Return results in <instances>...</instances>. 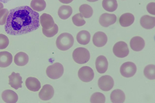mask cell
I'll return each instance as SVG.
<instances>
[{"instance_id": "6da1fadb", "label": "cell", "mask_w": 155, "mask_h": 103, "mask_svg": "<svg viewBox=\"0 0 155 103\" xmlns=\"http://www.w3.org/2000/svg\"><path fill=\"white\" fill-rule=\"evenodd\" d=\"M40 26L39 14L28 6L11 9L5 26L8 34L19 35L37 29Z\"/></svg>"}, {"instance_id": "7a4b0ae2", "label": "cell", "mask_w": 155, "mask_h": 103, "mask_svg": "<svg viewBox=\"0 0 155 103\" xmlns=\"http://www.w3.org/2000/svg\"><path fill=\"white\" fill-rule=\"evenodd\" d=\"M74 43V39L72 35L68 33H64L58 37L56 43L59 49L66 51L73 46Z\"/></svg>"}, {"instance_id": "3957f363", "label": "cell", "mask_w": 155, "mask_h": 103, "mask_svg": "<svg viewBox=\"0 0 155 103\" xmlns=\"http://www.w3.org/2000/svg\"><path fill=\"white\" fill-rule=\"evenodd\" d=\"M72 57L74 61L79 64L87 63L89 60L90 54L88 50L83 47L75 49L72 53Z\"/></svg>"}, {"instance_id": "277c9868", "label": "cell", "mask_w": 155, "mask_h": 103, "mask_svg": "<svg viewBox=\"0 0 155 103\" xmlns=\"http://www.w3.org/2000/svg\"><path fill=\"white\" fill-rule=\"evenodd\" d=\"M64 73L63 65L59 63H56L48 66L46 70L47 76L52 79H57L61 77Z\"/></svg>"}, {"instance_id": "5b68a950", "label": "cell", "mask_w": 155, "mask_h": 103, "mask_svg": "<svg viewBox=\"0 0 155 103\" xmlns=\"http://www.w3.org/2000/svg\"><path fill=\"white\" fill-rule=\"evenodd\" d=\"M113 51L116 56L121 58L126 57L129 53L127 44L123 41H120L116 43L113 47Z\"/></svg>"}, {"instance_id": "8992f818", "label": "cell", "mask_w": 155, "mask_h": 103, "mask_svg": "<svg viewBox=\"0 0 155 103\" xmlns=\"http://www.w3.org/2000/svg\"><path fill=\"white\" fill-rule=\"evenodd\" d=\"M137 67L133 63L128 61L123 63L121 66L120 72L124 77L129 78L133 76L137 71Z\"/></svg>"}, {"instance_id": "52a82bcc", "label": "cell", "mask_w": 155, "mask_h": 103, "mask_svg": "<svg viewBox=\"0 0 155 103\" xmlns=\"http://www.w3.org/2000/svg\"><path fill=\"white\" fill-rule=\"evenodd\" d=\"M78 76L80 80L84 82H88L94 78V73L93 70L88 66H84L78 71Z\"/></svg>"}, {"instance_id": "ba28073f", "label": "cell", "mask_w": 155, "mask_h": 103, "mask_svg": "<svg viewBox=\"0 0 155 103\" xmlns=\"http://www.w3.org/2000/svg\"><path fill=\"white\" fill-rule=\"evenodd\" d=\"M98 85L101 90L104 91H108L113 87L114 81L113 78L110 76H103L99 79Z\"/></svg>"}, {"instance_id": "9c48e42d", "label": "cell", "mask_w": 155, "mask_h": 103, "mask_svg": "<svg viewBox=\"0 0 155 103\" xmlns=\"http://www.w3.org/2000/svg\"><path fill=\"white\" fill-rule=\"evenodd\" d=\"M54 93L53 87L50 85L45 84L43 86L39 92V98L43 101H47L51 99Z\"/></svg>"}, {"instance_id": "30bf717a", "label": "cell", "mask_w": 155, "mask_h": 103, "mask_svg": "<svg viewBox=\"0 0 155 103\" xmlns=\"http://www.w3.org/2000/svg\"><path fill=\"white\" fill-rule=\"evenodd\" d=\"M116 20L117 17L115 14L104 13L100 16L99 22L103 27H107L114 24Z\"/></svg>"}, {"instance_id": "8fae6325", "label": "cell", "mask_w": 155, "mask_h": 103, "mask_svg": "<svg viewBox=\"0 0 155 103\" xmlns=\"http://www.w3.org/2000/svg\"><path fill=\"white\" fill-rule=\"evenodd\" d=\"M8 84L16 90L22 87V78L19 73H15L13 72L8 76Z\"/></svg>"}, {"instance_id": "7c38bea8", "label": "cell", "mask_w": 155, "mask_h": 103, "mask_svg": "<svg viewBox=\"0 0 155 103\" xmlns=\"http://www.w3.org/2000/svg\"><path fill=\"white\" fill-rule=\"evenodd\" d=\"M92 40L95 46L98 47H101L106 44L107 38L105 33L101 31H98L94 34Z\"/></svg>"}, {"instance_id": "4fadbf2b", "label": "cell", "mask_w": 155, "mask_h": 103, "mask_svg": "<svg viewBox=\"0 0 155 103\" xmlns=\"http://www.w3.org/2000/svg\"><path fill=\"white\" fill-rule=\"evenodd\" d=\"M95 66L98 72L100 73H105L108 66V62L106 58L103 55L98 56L96 60Z\"/></svg>"}, {"instance_id": "5bb4252c", "label": "cell", "mask_w": 155, "mask_h": 103, "mask_svg": "<svg viewBox=\"0 0 155 103\" xmlns=\"http://www.w3.org/2000/svg\"><path fill=\"white\" fill-rule=\"evenodd\" d=\"M40 22L42 28L45 30L51 29L55 24L52 16L49 14L45 13L40 16Z\"/></svg>"}, {"instance_id": "9a60e30c", "label": "cell", "mask_w": 155, "mask_h": 103, "mask_svg": "<svg viewBox=\"0 0 155 103\" xmlns=\"http://www.w3.org/2000/svg\"><path fill=\"white\" fill-rule=\"evenodd\" d=\"M2 97L3 101L6 103H15L18 99L17 93L14 91L10 90H6L2 94Z\"/></svg>"}, {"instance_id": "2e32d148", "label": "cell", "mask_w": 155, "mask_h": 103, "mask_svg": "<svg viewBox=\"0 0 155 103\" xmlns=\"http://www.w3.org/2000/svg\"><path fill=\"white\" fill-rule=\"evenodd\" d=\"M130 46L134 51H139L141 50L144 47L145 43L144 40L139 36H135L130 40Z\"/></svg>"}, {"instance_id": "e0dca14e", "label": "cell", "mask_w": 155, "mask_h": 103, "mask_svg": "<svg viewBox=\"0 0 155 103\" xmlns=\"http://www.w3.org/2000/svg\"><path fill=\"white\" fill-rule=\"evenodd\" d=\"M25 83L27 89L32 91H38L41 88L40 81L35 77H30L28 78L25 81Z\"/></svg>"}, {"instance_id": "ac0fdd59", "label": "cell", "mask_w": 155, "mask_h": 103, "mask_svg": "<svg viewBox=\"0 0 155 103\" xmlns=\"http://www.w3.org/2000/svg\"><path fill=\"white\" fill-rule=\"evenodd\" d=\"M110 98L112 103H122L125 101V96L122 90L120 89H116L111 92Z\"/></svg>"}, {"instance_id": "d6986e66", "label": "cell", "mask_w": 155, "mask_h": 103, "mask_svg": "<svg viewBox=\"0 0 155 103\" xmlns=\"http://www.w3.org/2000/svg\"><path fill=\"white\" fill-rule=\"evenodd\" d=\"M12 61V56L10 53L6 51L0 52V67L5 68L9 66Z\"/></svg>"}, {"instance_id": "ffe728a7", "label": "cell", "mask_w": 155, "mask_h": 103, "mask_svg": "<svg viewBox=\"0 0 155 103\" xmlns=\"http://www.w3.org/2000/svg\"><path fill=\"white\" fill-rule=\"evenodd\" d=\"M140 22L141 26L144 28L147 29H151L155 26V17L144 15L141 18Z\"/></svg>"}, {"instance_id": "44dd1931", "label": "cell", "mask_w": 155, "mask_h": 103, "mask_svg": "<svg viewBox=\"0 0 155 103\" xmlns=\"http://www.w3.org/2000/svg\"><path fill=\"white\" fill-rule=\"evenodd\" d=\"M134 20V15L130 13H127L121 15L119 19V22L122 26L127 27L131 25Z\"/></svg>"}, {"instance_id": "7402d4cb", "label": "cell", "mask_w": 155, "mask_h": 103, "mask_svg": "<svg viewBox=\"0 0 155 103\" xmlns=\"http://www.w3.org/2000/svg\"><path fill=\"white\" fill-rule=\"evenodd\" d=\"M28 56L25 53L20 52L15 56L14 62L17 66H23L26 65L28 61Z\"/></svg>"}, {"instance_id": "603a6c76", "label": "cell", "mask_w": 155, "mask_h": 103, "mask_svg": "<svg viewBox=\"0 0 155 103\" xmlns=\"http://www.w3.org/2000/svg\"><path fill=\"white\" fill-rule=\"evenodd\" d=\"M91 35L88 31L86 30H82L77 34L76 39L78 42L80 44L85 45L89 42Z\"/></svg>"}, {"instance_id": "cb8c5ba5", "label": "cell", "mask_w": 155, "mask_h": 103, "mask_svg": "<svg viewBox=\"0 0 155 103\" xmlns=\"http://www.w3.org/2000/svg\"><path fill=\"white\" fill-rule=\"evenodd\" d=\"M72 11V8L70 6L63 5L59 8L58 11V14L60 18L65 20L71 16Z\"/></svg>"}, {"instance_id": "d4e9b609", "label": "cell", "mask_w": 155, "mask_h": 103, "mask_svg": "<svg viewBox=\"0 0 155 103\" xmlns=\"http://www.w3.org/2000/svg\"><path fill=\"white\" fill-rule=\"evenodd\" d=\"M102 5L105 10L110 12L116 10L118 6L116 0H103Z\"/></svg>"}, {"instance_id": "484cf974", "label": "cell", "mask_w": 155, "mask_h": 103, "mask_svg": "<svg viewBox=\"0 0 155 103\" xmlns=\"http://www.w3.org/2000/svg\"><path fill=\"white\" fill-rule=\"evenodd\" d=\"M30 6L34 11H41L45 9L46 3L44 0H32Z\"/></svg>"}, {"instance_id": "4316f807", "label": "cell", "mask_w": 155, "mask_h": 103, "mask_svg": "<svg viewBox=\"0 0 155 103\" xmlns=\"http://www.w3.org/2000/svg\"><path fill=\"white\" fill-rule=\"evenodd\" d=\"M79 11L82 16L85 18L91 17L93 12L92 7L87 4H84L81 5L79 8Z\"/></svg>"}, {"instance_id": "83f0119b", "label": "cell", "mask_w": 155, "mask_h": 103, "mask_svg": "<svg viewBox=\"0 0 155 103\" xmlns=\"http://www.w3.org/2000/svg\"><path fill=\"white\" fill-rule=\"evenodd\" d=\"M155 66L153 64H149L147 66L144 68L143 71L145 76L150 80H153L155 79Z\"/></svg>"}, {"instance_id": "f1b7e54d", "label": "cell", "mask_w": 155, "mask_h": 103, "mask_svg": "<svg viewBox=\"0 0 155 103\" xmlns=\"http://www.w3.org/2000/svg\"><path fill=\"white\" fill-rule=\"evenodd\" d=\"M105 101V97L104 95L100 92L93 93L90 98V102L92 103H104Z\"/></svg>"}, {"instance_id": "f546056e", "label": "cell", "mask_w": 155, "mask_h": 103, "mask_svg": "<svg viewBox=\"0 0 155 103\" xmlns=\"http://www.w3.org/2000/svg\"><path fill=\"white\" fill-rule=\"evenodd\" d=\"M72 21L73 24L78 27L84 25L86 23L85 21L83 18V16L81 13H77L72 17Z\"/></svg>"}, {"instance_id": "4dcf8cb0", "label": "cell", "mask_w": 155, "mask_h": 103, "mask_svg": "<svg viewBox=\"0 0 155 103\" xmlns=\"http://www.w3.org/2000/svg\"><path fill=\"white\" fill-rule=\"evenodd\" d=\"M58 27L55 24H54L53 27L51 29L45 30L43 28H42L43 34L48 37H51L54 36L58 33Z\"/></svg>"}, {"instance_id": "1f68e13d", "label": "cell", "mask_w": 155, "mask_h": 103, "mask_svg": "<svg viewBox=\"0 0 155 103\" xmlns=\"http://www.w3.org/2000/svg\"><path fill=\"white\" fill-rule=\"evenodd\" d=\"M9 13L8 10L6 8H3L0 10V25L5 24Z\"/></svg>"}, {"instance_id": "d6a6232c", "label": "cell", "mask_w": 155, "mask_h": 103, "mask_svg": "<svg viewBox=\"0 0 155 103\" xmlns=\"http://www.w3.org/2000/svg\"><path fill=\"white\" fill-rule=\"evenodd\" d=\"M9 43V40L8 37L5 35L0 34V49L6 48Z\"/></svg>"}, {"instance_id": "836d02e7", "label": "cell", "mask_w": 155, "mask_h": 103, "mask_svg": "<svg viewBox=\"0 0 155 103\" xmlns=\"http://www.w3.org/2000/svg\"><path fill=\"white\" fill-rule=\"evenodd\" d=\"M147 9L149 13L154 15L155 13V3L151 2L148 4L147 6Z\"/></svg>"}, {"instance_id": "e575fe53", "label": "cell", "mask_w": 155, "mask_h": 103, "mask_svg": "<svg viewBox=\"0 0 155 103\" xmlns=\"http://www.w3.org/2000/svg\"><path fill=\"white\" fill-rule=\"evenodd\" d=\"M73 0H59L61 3L64 4H69L71 3Z\"/></svg>"}, {"instance_id": "d590c367", "label": "cell", "mask_w": 155, "mask_h": 103, "mask_svg": "<svg viewBox=\"0 0 155 103\" xmlns=\"http://www.w3.org/2000/svg\"><path fill=\"white\" fill-rule=\"evenodd\" d=\"M11 0H0V2L4 3H6Z\"/></svg>"}, {"instance_id": "8d00e7d4", "label": "cell", "mask_w": 155, "mask_h": 103, "mask_svg": "<svg viewBox=\"0 0 155 103\" xmlns=\"http://www.w3.org/2000/svg\"><path fill=\"white\" fill-rule=\"evenodd\" d=\"M4 7L3 4L0 2V10L3 8Z\"/></svg>"}, {"instance_id": "74e56055", "label": "cell", "mask_w": 155, "mask_h": 103, "mask_svg": "<svg viewBox=\"0 0 155 103\" xmlns=\"http://www.w3.org/2000/svg\"><path fill=\"white\" fill-rule=\"evenodd\" d=\"M87 0L89 2H95L97 1L98 0Z\"/></svg>"}, {"instance_id": "f35d334b", "label": "cell", "mask_w": 155, "mask_h": 103, "mask_svg": "<svg viewBox=\"0 0 155 103\" xmlns=\"http://www.w3.org/2000/svg\"></svg>"}]
</instances>
